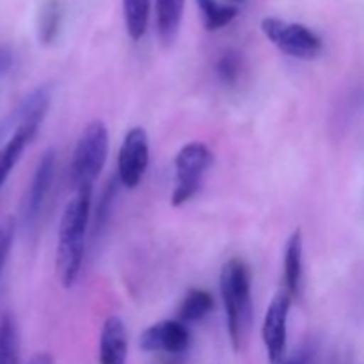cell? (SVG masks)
Returning a JSON list of instances; mask_svg holds the SVG:
<instances>
[{
	"instance_id": "6da1fadb",
	"label": "cell",
	"mask_w": 364,
	"mask_h": 364,
	"mask_svg": "<svg viewBox=\"0 0 364 364\" xmlns=\"http://www.w3.org/2000/svg\"><path fill=\"white\" fill-rule=\"evenodd\" d=\"M91 205L92 187H82L75 191L73 198L66 203L60 215L59 231H57L55 269L64 288L73 287L80 276L85 237L91 220Z\"/></svg>"
},
{
	"instance_id": "8992f818",
	"label": "cell",
	"mask_w": 364,
	"mask_h": 364,
	"mask_svg": "<svg viewBox=\"0 0 364 364\" xmlns=\"http://www.w3.org/2000/svg\"><path fill=\"white\" fill-rule=\"evenodd\" d=\"M57 169V153L55 149H46L36 166L34 174L31 178L27 192L23 196L20 208V224L23 230L31 231L36 228L39 217H41L43 208L46 205L50 191H52L53 178H55Z\"/></svg>"
},
{
	"instance_id": "7402d4cb",
	"label": "cell",
	"mask_w": 364,
	"mask_h": 364,
	"mask_svg": "<svg viewBox=\"0 0 364 364\" xmlns=\"http://www.w3.org/2000/svg\"><path fill=\"white\" fill-rule=\"evenodd\" d=\"M13 68V52L7 46H0V78Z\"/></svg>"
},
{
	"instance_id": "ffe728a7",
	"label": "cell",
	"mask_w": 364,
	"mask_h": 364,
	"mask_svg": "<svg viewBox=\"0 0 364 364\" xmlns=\"http://www.w3.org/2000/svg\"><path fill=\"white\" fill-rule=\"evenodd\" d=\"M119 178L114 176L110 178L107 187L103 188L102 196L98 199V205H96V215H95V224H92V238H96V235L102 233V230L105 228V224L109 223L110 212H112L114 201H116L117 187H119Z\"/></svg>"
},
{
	"instance_id": "cb8c5ba5",
	"label": "cell",
	"mask_w": 364,
	"mask_h": 364,
	"mask_svg": "<svg viewBox=\"0 0 364 364\" xmlns=\"http://www.w3.org/2000/svg\"><path fill=\"white\" fill-rule=\"evenodd\" d=\"M283 364H306V358L304 355H295V358L287 359Z\"/></svg>"
},
{
	"instance_id": "30bf717a",
	"label": "cell",
	"mask_w": 364,
	"mask_h": 364,
	"mask_svg": "<svg viewBox=\"0 0 364 364\" xmlns=\"http://www.w3.org/2000/svg\"><path fill=\"white\" fill-rule=\"evenodd\" d=\"M128 333L119 316L112 315L103 322L100 333V364H127Z\"/></svg>"
},
{
	"instance_id": "5b68a950",
	"label": "cell",
	"mask_w": 364,
	"mask_h": 364,
	"mask_svg": "<svg viewBox=\"0 0 364 364\" xmlns=\"http://www.w3.org/2000/svg\"><path fill=\"white\" fill-rule=\"evenodd\" d=\"M262 31L272 45L295 59H315L322 53V39L302 23L269 16L262 20Z\"/></svg>"
},
{
	"instance_id": "9c48e42d",
	"label": "cell",
	"mask_w": 364,
	"mask_h": 364,
	"mask_svg": "<svg viewBox=\"0 0 364 364\" xmlns=\"http://www.w3.org/2000/svg\"><path fill=\"white\" fill-rule=\"evenodd\" d=\"M191 343L187 323L181 320H160L142 331L139 347L144 352H164V354H183Z\"/></svg>"
},
{
	"instance_id": "9a60e30c",
	"label": "cell",
	"mask_w": 364,
	"mask_h": 364,
	"mask_svg": "<svg viewBox=\"0 0 364 364\" xmlns=\"http://www.w3.org/2000/svg\"><path fill=\"white\" fill-rule=\"evenodd\" d=\"M213 309V297L203 288H192L178 308V320L183 323H194L208 316Z\"/></svg>"
},
{
	"instance_id": "ba28073f",
	"label": "cell",
	"mask_w": 364,
	"mask_h": 364,
	"mask_svg": "<svg viewBox=\"0 0 364 364\" xmlns=\"http://www.w3.org/2000/svg\"><path fill=\"white\" fill-rule=\"evenodd\" d=\"M149 166V142L144 128H130L121 142L117 155V178L128 191L141 185Z\"/></svg>"
},
{
	"instance_id": "52a82bcc",
	"label": "cell",
	"mask_w": 364,
	"mask_h": 364,
	"mask_svg": "<svg viewBox=\"0 0 364 364\" xmlns=\"http://www.w3.org/2000/svg\"><path fill=\"white\" fill-rule=\"evenodd\" d=\"M291 301L294 297L287 290H281L274 295L267 308L262 326V338L270 364H283L287 361L288 315H290Z\"/></svg>"
},
{
	"instance_id": "3957f363",
	"label": "cell",
	"mask_w": 364,
	"mask_h": 364,
	"mask_svg": "<svg viewBox=\"0 0 364 364\" xmlns=\"http://www.w3.org/2000/svg\"><path fill=\"white\" fill-rule=\"evenodd\" d=\"M109 156V130L100 119L91 121L84 127L70 166V185L73 191L82 187H92L96 178L105 167Z\"/></svg>"
},
{
	"instance_id": "e0dca14e",
	"label": "cell",
	"mask_w": 364,
	"mask_h": 364,
	"mask_svg": "<svg viewBox=\"0 0 364 364\" xmlns=\"http://www.w3.org/2000/svg\"><path fill=\"white\" fill-rule=\"evenodd\" d=\"M196 4L201 11L203 25L210 32L228 27L238 16L237 6H228V4H220L217 0H196Z\"/></svg>"
},
{
	"instance_id": "7a4b0ae2",
	"label": "cell",
	"mask_w": 364,
	"mask_h": 364,
	"mask_svg": "<svg viewBox=\"0 0 364 364\" xmlns=\"http://www.w3.org/2000/svg\"><path fill=\"white\" fill-rule=\"evenodd\" d=\"M220 297L226 311L228 336L237 354L245 348L252 323L251 269L242 258H231L220 270Z\"/></svg>"
},
{
	"instance_id": "44dd1931",
	"label": "cell",
	"mask_w": 364,
	"mask_h": 364,
	"mask_svg": "<svg viewBox=\"0 0 364 364\" xmlns=\"http://www.w3.org/2000/svg\"><path fill=\"white\" fill-rule=\"evenodd\" d=\"M14 240V223L13 219H7L6 223L0 224V276H2L4 265L7 262L11 247H13Z\"/></svg>"
},
{
	"instance_id": "603a6c76",
	"label": "cell",
	"mask_w": 364,
	"mask_h": 364,
	"mask_svg": "<svg viewBox=\"0 0 364 364\" xmlns=\"http://www.w3.org/2000/svg\"><path fill=\"white\" fill-rule=\"evenodd\" d=\"M27 364H55V361H53L48 352H38V354L28 359Z\"/></svg>"
},
{
	"instance_id": "d6986e66",
	"label": "cell",
	"mask_w": 364,
	"mask_h": 364,
	"mask_svg": "<svg viewBox=\"0 0 364 364\" xmlns=\"http://www.w3.org/2000/svg\"><path fill=\"white\" fill-rule=\"evenodd\" d=\"M215 71L224 85H237L244 71V57L237 50H226L217 60Z\"/></svg>"
},
{
	"instance_id": "277c9868",
	"label": "cell",
	"mask_w": 364,
	"mask_h": 364,
	"mask_svg": "<svg viewBox=\"0 0 364 364\" xmlns=\"http://www.w3.org/2000/svg\"><path fill=\"white\" fill-rule=\"evenodd\" d=\"M213 162L210 148L203 142H188L174 156V191L171 196L173 206H183L199 192L206 171Z\"/></svg>"
},
{
	"instance_id": "d4e9b609",
	"label": "cell",
	"mask_w": 364,
	"mask_h": 364,
	"mask_svg": "<svg viewBox=\"0 0 364 364\" xmlns=\"http://www.w3.org/2000/svg\"><path fill=\"white\" fill-rule=\"evenodd\" d=\"M231 2H237V4H242V2H245V0H231Z\"/></svg>"
},
{
	"instance_id": "2e32d148",
	"label": "cell",
	"mask_w": 364,
	"mask_h": 364,
	"mask_svg": "<svg viewBox=\"0 0 364 364\" xmlns=\"http://www.w3.org/2000/svg\"><path fill=\"white\" fill-rule=\"evenodd\" d=\"M151 0H123V16L128 36L134 41L144 38L149 23Z\"/></svg>"
},
{
	"instance_id": "7c38bea8",
	"label": "cell",
	"mask_w": 364,
	"mask_h": 364,
	"mask_svg": "<svg viewBox=\"0 0 364 364\" xmlns=\"http://www.w3.org/2000/svg\"><path fill=\"white\" fill-rule=\"evenodd\" d=\"M14 132L9 139H7L6 144L0 148V188L4 187L6 180L9 178V174L13 173L14 166L18 164V160L23 155L25 148L31 144V141L34 139V135L38 134V128L34 124H14Z\"/></svg>"
},
{
	"instance_id": "ac0fdd59",
	"label": "cell",
	"mask_w": 364,
	"mask_h": 364,
	"mask_svg": "<svg viewBox=\"0 0 364 364\" xmlns=\"http://www.w3.org/2000/svg\"><path fill=\"white\" fill-rule=\"evenodd\" d=\"M63 25V4L60 0H46L39 11L38 38L41 45H52Z\"/></svg>"
},
{
	"instance_id": "5bb4252c",
	"label": "cell",
	"mask_w": 364,
	"mask_h": 364,
	"mask_svg": "<svg viewBox=\"0 0 364 364\" xmlns=\"http://www.w3.org/2000/svg\"><path fill=\"white\" fill-rule=\"evenodd\" d=\"M21 345L20 331L14 315L4 313L0 316V364H20Z\"/></svg>"
},
{
	"instance_id": "4fadbf2b",
	"label": "cell",
	"mask_w": 364,
	"mask_h": 364,
	"mask_svg": "<svg viewBox=\"0 0 364 364\" xmlns=\"http://www.w3.org/2000/svg\"><path fill=\"white\" fill-rule=\"evenodd\" d=\"M185 0H156V31L162 45L171 46L178 38Z\"/></svg>"
},
{
	"instance_id": "8fae6325",
	"label": "cell",
	"mask_w": 364,
	"mask_h": 364,
	"mask_svg": "<svg viewBox=\"0 0 364 364\" xmlns=\"http://www.w3.org/2000/svg\"><path fill=\"white\" fill-rule=\"evenodd\" d=\"M304 240H302V231L295 230L290 235L284 245V262H283V281L284 290L291 297H299L302 291V276H304Z\"/></svg>"
}]
</instances>
